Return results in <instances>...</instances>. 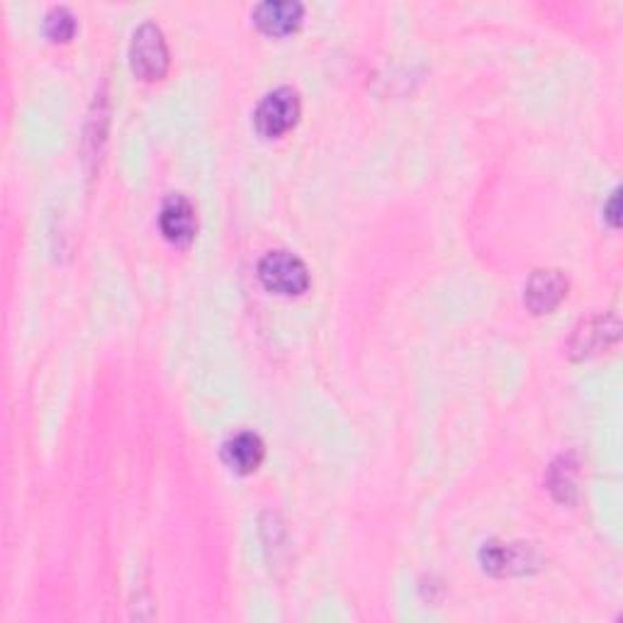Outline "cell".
<instances>
[{
  "instance_id": "cell-1",
  "label": "cell",
  "mask_w": 623,
  "mask_h": 623,
  "mask_svg": "<svg viewBox=\"0 0 623 623\" xmlns=\"http://www.w3.org/2000/svg\"><path fill=\"white\" fill-rule=\"evenodd\" d=\"M259 278L265 290L278 295H302L310 288V271L290 251H271L259 263Z\"/></svg>"
},
{
  "instance_id": "cell-2",
  "label": "cell",
  "mask_w": 623,
  "mask_h": 623,
  "mask_svg": "<svg viewBox=\"0 0 623 623\" xmlns=\"http://www.w3.org/2000/svg\"><path fill=\"white\" fill-rule=\"evenodd\" d=\"M129 61L132 71H135L141 80H159L166 76L171 64L169 47L157 23H145L137 27L129 45Z\"/></svg>"
},
{
  "instance_id": "cell-3",
  "label": "cell",
  "mask_w": 623,
  "mask_h": 623,
  "mask_svg": "<svg viewBox=\"0 0 623 623\" xmlns=\"http://www.w3.org/2000/svg\"><path fill=\"white\" fill-rule=\"evenodd\" d=\"M300 120V96L290 86H281L265 94L253 112V122L263 137L275 139L290 132Z\"/></svg>"
},
{
  "instance_id": "cell-4",
  "label": "cell",
  "mask_w": 623,
  "mask_h": 623,
  "mask_svg": "<svg viewBox=\"0 0 623 623\" xmlns=\"http://www.w3.org/2000/svg\"><path fill=\"white\" fill-rule=\"evenodd\" d=\"M568 295V278L558 269H540L531 273L524 290L526 308L534 314L553 312Z\"/></svg>"
},
{
  "instance_id": "cell-5",
  "label": "cell",
  "mask_w": 623,
  "mask_h": 623,
  "mask_svg": "<svg viewBox=\"0 0 623 623\" xmlns=\"http://www.w3.org/2000/svg\"><path fill=\"white\" fill-rule=\"evenodd\" d=\"M159 224L163 237L176 247H188V244L196 239L198 232V214L192 202L186 196H169L163 200Z\"/></svg>"
},
{
  "instance_id": "cell-6",
  "label": "cell",
  "mask_w": 623,
  "mask_h": 623,
  "mask_svg": "<svg viewBox=\"0 0 623 623\" xmlns=\"http://www.w3.org/2000/svg\"><path fill=\"white\" fill-rule=\"evenodd\" d=\"M304 8L298 0H263L253 8V23H257L265 35L283 37L300 27Z\"/></svg>"
},
{
  "instance_id": "cell-7",
  "label": "cell",
  "mask_w": 623,
  "mask_h": 623,
  "mask_svg": "<svg viewBox=\"0 0 623 623\" xmlns=\"http://www.w3.org/2000/svg\"><path fill=\"white\" fill-rule=\"evenodd\" d=\"M616 339H619V320L614 314L591 316V320L582 324L575 336H572L570 351L575 359H585V356L607 349V346L614 344Z\"/></svg>"
},
{
  "instance_id": "cell-8",
  "label": "cell",
  "mask_w": 623,
  "mask_h": 623,
  "mask_svg": "<svg viewBox=\"0 0 623 623\" xmlns=\"http://www.w3.org/2000/svg\"><path fill=\"white\" fill-rule=\"evenodd\" d=\"M222 458H224V463L234 470V473L249 475L253 473V470H259V465L263 463L265 446L259 434L239 432L222 444Z\"/></svg>"
},
{
  "instance_id": "cell-9",
  "label": "cell",
  "mask_w": 623,
  "mask_h": 623,
  "mask_svg": "<svg viewBox=\"0 0 623 623\" xmlns=\"http://www.w3.org/2000/svg\"><path fill=\"white\" fill-rule=\"evenodd\" d=\"M479 558H483L485 568L489 572H497V575H504V572H521L531 563L524 546H504L495 544V540H489V544L483 546Z\"/></svg>"
},
{
  "instance_id": "cell-10",
  "label": "cell",
  "mask_w": 623,
  "mask_h": 623,
  "mask_svg": "<svg viewBox=\"0 0 623 623\" xmlns=\"http://www.w3.org/2000/svg\"><path fill=\"white\" fill-rule=\"evenodd\" d=\"M76 33V17L66 5H57L45 15V35L52 42H68Z\"/></svg>"
},
{
  "instance_id": "cell-11",
  "label": "cell",
  "mask_w": 623,
  "mask_h": 623,
  "mask_svg": "<svg viewBox=\"0 0 623 623\" xmlns=\"http://www.w3.org/2000/svg\"><path fill=\"white\" fill-rule=\"evenodd\" d=\"M607 220L614 224V227H619V190L607 202Z\"/></svg>"
}]
</instances>
